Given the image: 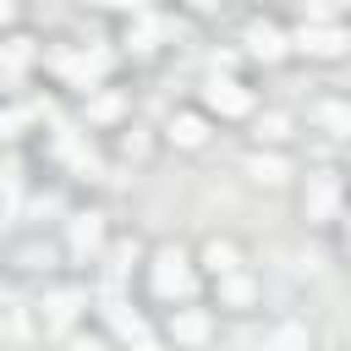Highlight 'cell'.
Returning <instances> with one entry per match:
<instances>
[{
	"label": "cell",
	"instance_id": "6da1fadb",
	"mask_svg": "<svg viewBox=\"0 0 351 351\" xmlns=\"http://www.w3.org/2000/svg\"><path fill=\"white\" fill-rule=\"evenodd\" d=\"M192 285H197L192 258H186L181 247H159V252H154V296H165V302H186Z\"/></svg>",
	"mask_w": 351,
	"mask_h": 351
},
{
	"label": "cell",
	"instance_id": "7a4b0ae2",
	"mask_svg": "<svg viewBox=\"0 0 351 351\" xmlns=\"http://www.w3.org/2000/svg\"><path fill=\"white\" fill-rule=\"evenodd\" d=\"M66 247H71V258L77 263H88V258H99L104 252V214H71V225H66Z\"/></svg>",
	"mask_w": 351,
	"mask_h": 351
},
{
	"label": "cell",
	"instance_id": "3957f363",
	"mask_svg": "<svg viewBox=\"0 0 351 351\" xmlns=\"http://www.w3.org/2000/svg\"><path fill=\"white\" fill-rule=\"evenodd\" d=\"M335 208H340V176H335V170H318V176H307L302 214H307V219H335Z\"/></svg>",
	"mask_w": 351,
	"mask_h": 351
},
{
	"label": "cell",
	"instance_id": "277c9868",
	"mask_svg": "<svg viewBox=\"0 0 351 351\" xmlns=\"http://www.w3.org/2000/svg\"><path fill=\"white\" fill-rule=\"evenodd\" d=\"M203 104H208L214 115H247V110H252V93H247L241 82H230V77H214V82L203 88Z\"/></svg>",
	"mask_w": 351,
	"mask_h": 351
},
{
	"label": "cell",
	"instance_id": "5b68a950",
	"mask_svg": "<svg viewBox=\"0 0 351 351\" xmlns=\"http://www.w3.org/2000/svg\"><path fill=\"white\" fill-rule=\"evenodd\" d=\"M77 313H82V291H55V296H44V307H38V318H44L49 335H66V329L77 324Z\"/></svg>",
	"mask_w": 351,
	"mask_h": 351
},
{
	"label": "cell",
	"instance_id": "8992f818",
	"mask_svg": "<svg viewBox=\"0 0 351 351\" xmlns=\"http://www.w3.org/2000/svg\"><path fill=\"white\" fill-rule=\"evenodd\" d=\"M208 335H214V318L203 307H176L170 313V340L176 346H203Z\"/></svg>",
	"mask_w": 351,
	"mask_h": 351
},
{
	"label": "cell",
	"instance_id": "52a82bcc",
	"mask_svg": "<svg viewBox=\"0 0 351 351\" xmlns=\"http://www.w3.org/2000/svg\"><path fill=\"white\" fill-rule=\"evenodd\" d=\"M219 302H225V307H236V313H247V307L258 302V280H252L247 269H230V274H219Z\"/></svg>",
	"mask_w": 351,
	"mask_h": 351
},
{
	"label": "cell",
	"instance_id": "ba28073f",
	"mask_svg": "<svg viewBox=\"0 0 351 351\" xmlns=\"http://www.w3.org/2000/svg\"><path fill=\"white\" fill-rule=\"evenodd\" d=\"M203 269L219 280V274H230V269H241V247L230 241V236H208L203 241Z\"/></svg>",
	"mask_w": 351,
	"mask_h": 351
},
{
	"label": "cell",
	"instance_id": "9c48e42d",
	"mask_svg": "<svg viewBox=\"0 0 351 351\" xmlns=\"http://www.w3.org/2000/svg\"><path fill=\"white\" fill-rule=\"evenodd\" d=\"M263 351H313V329H307V324H296V318H285V324H274V329H269Z\"/></svg>",
	"mask_w": 351,
	"mask_h": 351
},
{
	"label": "cell",
	"instance_id": "30bf717a",
	"mask_svg": "<svg viewBox=\"0 0 351 351\" xmlns=\"http://www.w3.org/2000/svg\"><path fill=\"white\" fill-rule=\"evenodd\" d=\"M241 38H247V49H252L258 60H280V55H285V33H280V27H269V22H252Z\"/></svg>",
	"mask_w": 351,
	"mask_h": 351
},
{
	"label": "cell",
	"instance_id": "8fae6325",
	"mask_svg": "<svg viewBox=\"0 0 351 351\" xmlns=\"http://www.w3.org/2000/svg\"><path fill=\"white\" fill-rule=\"evenodd\" d=\"M165 132H170V143H176V148H203V143H208V121H203V115H192V110H186V115H170V126H165Z\"/></svg>",
	"mask_w": 351,
	"mask_h": 351
},
{
	"label": "cell",
	"instance_id": "7c38bea8",
	"mask_svg": "<svg viewBox=\"0 0 351 351\" xmlns=\"http://www.w3.org/2000/svg\"><path fill=\"white\" fill-rule=\"evenodd\" d=\"M296 44H302L307 55H340V49H346V33H340V27H302Z\"/></svg>",
	"mask_w": 351,
	"mask_h": 351
},
{
	"label": "cell",
	"instance_id": "4fadbf2b",
	"mask_svg": "<svg viewBox=\"0 0 351 351\" xmlns=\"http://www.w3.org/2000/svg\"><path fill=\"white\" fill-rule=\"evenodd\" d=\"M247 176H252L258 186H280V181L291 176V165H285L280 154H252V159H247Z\"/></svg>",
	"mask_w": 351,
	"mask_h": 351
},
{
	"label": "cell",
	"instance_id": "5bb4252c",
	"mask_svg": "<svg viewBox=\"0 0 351 351\" xmlns=\"http://www.w3.org/2000/svg\"><path fill=\"white\" fill-rule=\"evenodd\" d=\"M132 258H137V241H115V247H110V285H121V280H126Z\"/></svg>",
	"mask_w": 351,
	"mask_h": 351
},
{
	"label": "cell",
	"instance_id": "9a60e30c",
	"mask_svg": "<svg viewBox=\"0 0 351 351\" xmlns=\"http://www.w3.org/2000/svg\"><path fill=\"white\" fill-rule=\"evenodd\" d=\"M318 115H324V126H335L340 137H351V104H324Z\"/></svg>",
	"mask_w": 351,
	"mask_h": 351
},
{
	"label": "cell",
	"instance_id": "2e32d148",
	"mask_svg": "<svg viewBox=\"0 0 351 351\" xmlns=\"http://www.w3.org/2000/svg\"><path fill=\"white\" fill-rule=\"evenodd\" d=\"M285 132H291V121H285V115H263V121H258V137H263V143H280Z\"/></svg>",
	"mask_w": 351,
	"mask_h": 351
},
{
	"label": "cell",
	"instance_id": "e0dca14e",
	"mask_svg": "<svg viewBox=\"0 0 351 351\" xmlns=\"http://www.w3.org/2000/svg\"><path fill=\"white\" fill-rule=\"evenodd\" d=\"M71 351H110V346H104L99 335H77V340H71Z\"/></svg>",
	"mask_w": 351,
	"mask_h": 351
},
{
	"label": "cell",
	"instance_id": "ac0fdd59",
	"mask_svg": "<svg viewBox=\"0 0 351 351\" xmlns=\"http://www.w3.org/2000/svg\"><path fill=\"white\" fill-rule=\"evenodd\" d=\"M93 115H99V121H110V115H121V99H99V104H93Z\"/></svg>",
	"mask_w": 351,
	"mask_h": 351
},
{
	"label": "cell",
	"instance_id": "d6986e66",
	"mask_svg": "<svg viewBox=\"0 0 351 351\" xmlns=\"http://www.w3.org/2000/svg\"><path fill=\"white\" fill-rule=\"evenodd\" d=\"M93 5H115V11H137L143 0H93Z\"/></svg>",
	"mask_w": 351,
	"mask_h": 351
},
{
	"label": "cell",
	"instance_id": "ffe728a7",
	"mask_svg": "<svg viewBox=\"0 0 351 351\" xmlns=\"http://www.w3.org/2000/svg\"><path fill=\"white\" fill-rule=\"evenodd\" d=\"M346 252H351V225H346Z\"/></svg>",
	"mask_w": 351,
	"mask_h": 351
}]
</instances>
